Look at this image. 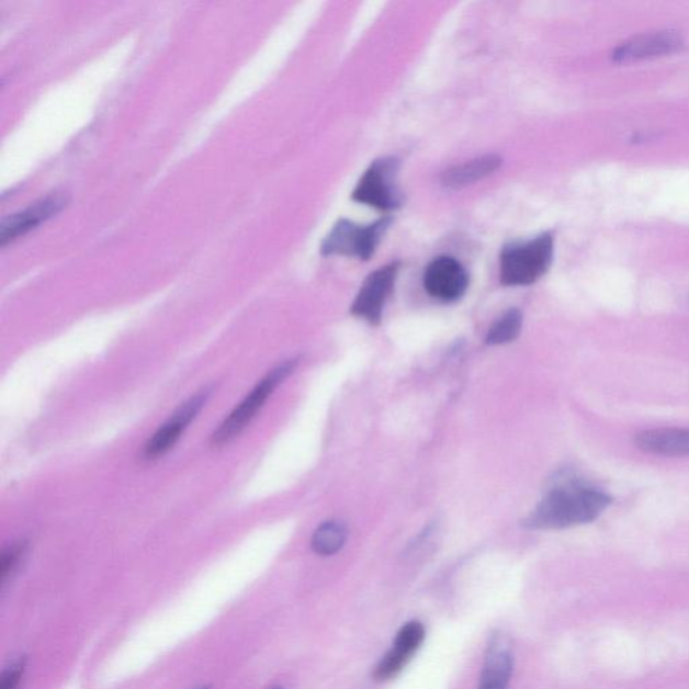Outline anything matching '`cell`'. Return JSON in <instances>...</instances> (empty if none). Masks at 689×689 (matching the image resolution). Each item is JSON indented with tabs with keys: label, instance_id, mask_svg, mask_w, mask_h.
<instances>
[{
	"label": "cell",
	"instance_id": "11",
	"mask_svg": "<svg viewBox=\"0 0 689 689\" xmlns=\"http://www.w3.org/2000/svg\"><path fill=\"white\" fill-rule=\"evenodd\" d=\"M65 204H67V201L61 195H50V197L30 205L25 211L5 217L2 225H0V242H2V246H5L8 242L15 240L16 237L27 234L30 229L57 215Z\"/></svg>",
	"mask_w": 689,
	"mask_h": 689
},
{
	"label": "cell",
	"instance_id": "14",
	"mask_svg": "<svg viewBox=\"0 0 689 689\" xmlns=\"http://www.w3.org/2000/svg\"><path fill=\"white\" fill-rule=\"evenodd\" d=\"M501 163L502 159L495 156V154L481 157L445 171L442 177V183L445 188L450 189H461L473 185L474 182L492 176L493 172L500 168Z\"/></svg>",
	"mask_w": 689,
	"mask_h": 689
},
{
	"label": "cell",
	"instance_id": "5",
	"mask_svg": "<svg viewBox=\"0 0 689 689\" xmlns=\"http://www.w3.org/2000/svg\"><path fill=\"white\" fill-rule=\"evenodd\" d=\"M295 368V361L284 362L276 370L271 371L255 387L249 395L237 406L229 417L219 425L218 429L213 432L212 444L224 445L234 441L247 429L251 421L257 418L260 409L264 407L267 400L270 399L272 392L286 380Z\"/></svg>",
	"mask_w": 689,
	"mask_h": 689
},
{
	"label": "cell",
	"instance_id": "2",
	"mask_svg": "<svg viewBox=\"0 0 689 689\" xmlns=\"http://www.w3.org/2000/svg\"><path fill=\"white\" fill-rule=\"evenodd\" d=\"M554 259V236L550 231L532 240L505 246L500 255L504 286H530L549 272Z\"/></svg>",
	"mask_w": 689,
	"mask_h": 689
},
{
	"label": "cell",
	"instance_id": "20",
	"mask_svg": "<svg viewBox=\"0 0 689 689\" xmlns=\"http://www.w3.org/2000/svg\"><path fill=\"white\" fill-rule=\"evenodd\" d=\"M199 689H210V688H205V687H204V688H199Z\"/></svg>",
	"mask_w": 689,
	"mask_h": 689
},
{
	"label": "cell",
	"instance_id": "10",
	"mask_svg": "<svg viewBox=\"0 0 689 689\" xmlns=\"http://www.w3.org/2000/svg\"><path fill=\"white\" fill-rule=\"evenodd\" d=\"M513 664L512 641L501 632L493 634L486 646L478 689H508Z\"/></svg>",
	"mask_w": 689,
	"mask_h": 689
},
{
	"label": "cell",
	"instance_id": "12",
	"mask_svg": "<svg viewBox=\"0 0 689 689\" xmlns=\"http://www.w3.org/2000/svg\"><path fill=\"white\" fill-rule=\"evenodd\" d=\"M682 39L679 34L673 32H658L641 35L629 41L614 52L617 63L639 61V59L670 55L680 50Z\"/></svg>",
	"mask_w": 689,
	"mask_h": 689
},
{
	"label": "cell",
	"instance_id": "8",
	"mask_svg": "<svg viewBox=\"0 0 689 689\" xmlns=\"http://www.w3.org/2000/svg\"><path fill=\"white\" fill-rule=\"evenodd\" d=\"M423 284L432 298L455 302L466 294L468 275L459 260L450 257L433 259L425 271Z\"/></svg>",
	"mask_w": 689,
	"mask_h": 689
},
{
	"label": "cell",
	"instance_id": "18",
	"mask_svg": "<svg viewBox=\"0 0 689 689\" xmlns=\"http://www.w3.org/2000/svg\"><path fill=\"white\" fill-rule=\"evenodd\" d=\"M25 673V663L22 660L15 662L5 668L0 679V689H18L21 686V680Z\"/></svg>",
	"mask_w": 689,
	"mask_h": 689
},
{
	"label": "cell",
	"instance_id": "15",
	"mask_svg": "<svg viewBox=\"0 0 689 689\" xmlns=\"http://www.w3.org/2000/svg\"><path fill=\"white\" fill-rule=\"evenodd\" d=\"M347 528L341 522L329 521L320 526L313 534L312 549L320 556H331L341 551L347 542Z\"/></svg>",
	"mask_w": 689,
	"mask_h": 689
},
{
	"label": "cell",
	"instance_id": "16",
	"mask_svg": "<svg viewBox=\"0 0 689 689\" xmlns=\"http://www.w3.org/2000/svg\"><path fill=\"white\" fill-rule=\"evenodd\" d=\"M521 326V313L517 310V308H513V310L504 314V316L492 326L488 336H486V343L504 344L512 342L519 337Z\"/></svg>",
	"mask_w": 689,
	"mask_h": 689
},
{
	"label": "cell",
	"instance_id": "4",
	"mask_svg": "<svg viewBox=\"0 0 689 689\" xmlns=\"http://www.w3.org/2000/svg\"><path fill=\"white\" fill-rule=\"evenodd\" d=\"M399 159L384 157L373 160L355 185L352 200L374 210L391 212L403 205V194L397 187Z\"/></svg>",
	"mask_w": 689,
	"mask_h": 689
},
{
	"label": "cell",
	"instance_id": "1",
	"mask_svg": "<svg viewBox=\"0 0 689 689\" xmlns=\"http://www.w3.org/2000/svg\"><path fill=\"white\" fill-rule=\"evenodd\" d=\"M613 502L608 493L596 486L567 483L546 493L526 520L531 530H564L589 524Z\"/></svg>",
	"mask_w": 689,
	"mask_h": 689
},
{
	"label": "cell",
	"instance_id": "9",
	"mask_svg": "<svg viewBox=\"0 0 689 689\" xmlns=\"http://www.w3.org/2000/svg\"><path fill=\"white\" fill-rule=\"evenodd\" d=\"M426 639V629L419 621L404 623L397 632L394 644L374 668L373 677L377 681H388L402 673L414 655L420 650Z\"/></svg>",
	"mask_w": 689,
	"mask_h": 689
},
{
	"label": "cell",
	"instance_id": "13",
	"mask_svg": "<svg viewBox=\"0 0 689 689\" xmlns=\"http://www.w3.org/2000/svg\"><path fill=\"white\" fill-rule=\"evenodd\" d=\"M634 444L645 453L665 456L689 455L688 429H653L637 433Z\"/></svg>",
	"mask_w": 689,
	"mask_h": 689
},
{
	"label": "cell",
	"instance_id": "7",
	"mask_svg": "<svg viewBox=\"0 0 689 689\" xmlns=\"http://www.w3.org/2000/svg\"><path fill=\"white\" fill-rule=\"evenodd\" d=\"M211 391H202L199 395L192 397L187 403H183L180 408L177 409L172 417L166 421L154 436L148 439L145 445L144 454L147 460H157L159 456L169 453L174 448L181 436L188 429L189 425L197 418L202 407L205 406L207 399H210Z\"/></svg>",
	"mask_w": 689,
	"mask_h": 689
},
{
	"label": "cell",
	"instance_id": "6",
	"mask_svg": "<svg viewBox=\"0 0 689 689\" xmlns=\"http://www.w3.org/2000/svg\"><path fill=\"white\" fill-rule=\"evenodd\" d=\"M399 271V263H391L372 272L355 296L350 313L371 325H379L383 318L384 307L391 294L394 293Z\"/></svg>",
	"mask_w": 689,
	"mask_h": 689
},
{
	"label": "cell",
	"instance_id": "19",
	"mask_svg": "<svg viewBox=\"0 0 689 689\" xmlns=\"http://www.w3.org/2000/svg\"><path fill=\"white\" fill-rule=\"evenodd\" d=\"M271 689H283L282 687H275V688H271Z\"/></svg>",
	"mask_w": 689,
	"mask_h": 689
},
{
	"label": "cell",
	"instance_id": "3",
	"mask_svg": "<svg viewBox=\"0 0 689 689\" xmlns=\"http://www.w3.org/2000/svg\"><path fill=\"white\" fill-rule=\"evenodd\" d=\"M392 218L383 217L370 225L340 219L325 237L320 253L325 257H348L370 260L391 227Z\"/></svg>",
	"mask_w": 689,
	"mask_h": 689
},
{
	"label": "cell",
	"instance_id": "17",
	"mask_svg": "<svg viewBox=\"0 0 689 689\" xmlns=\"http://www.w3.org/2000/svg\"><path fill=\"white\" fill-rule=\"evenodd\" d=\"M25 551V543L13 544L3 551L2 557H0V581H2V586L8 584L10 576L16 572Z\"/></svg>",
	"mask_w": 689,
	"mask_h": 689
}]
</instances>
